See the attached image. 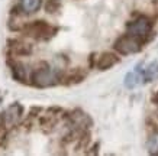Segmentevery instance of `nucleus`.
Instances as JSON below:
<instances>
[{
    "mask_svg": "<svg viewBox=\"0 0 158 156\" xmlns=\"http://www.w3.org/2000/svg\"><path fill=\"white\" fill-rule=\"evenodd\" d=\"M144 66V64L141 62V64H138V65L135 66L134 71L128 72L126 75H125V80H123V84L126 88H129V90H134V88H136L139 84H144V78H142V68Z\"/></svg>",
    "mask_w": 158,
    "mask_h": 156,
    "instance_id": "nucleus-7",
    "label": "nucleus"
},
{
    "mask_svg": "<svg viewBox=\"0 0 158 156\" xmlns=\"http://www.w3.org/2000/svg\"><path fill=\"white\" fill-rule=\"evenodd\" d=\"M142 78H144V84L152 82L158 78V62L152 61L142 70Z\"/></svg>",
    "mask_w": 158,
    "mask_h": 156,
    "instance_id": "nucleus-9",
    "label": "nucleus"
},
{
    "mask_svg": "<svg viewBox=\"0 0 158 156\" xmlns=\"http://www.w3.org/2000/svg\"><path fill=\"white\" fill-rule=\"evenodd\" d=\"M22 114H23V109H22V106L18 104V103H15V104H12V106H9V107L2 113L0 120H2V123L5 124L6 127H12V126H15V124L19 123Z\"/></svg>",
    "mask_w": 158,
    "mask_h": 156,
    "instance_id": "nucleus-6",
    "label": "nucleus"
},
{
    "mask_svg": "<svg viewBox=\"0 0 158 156\" xmlns=\"http://www.w3.org/2000/svg\"><path fill=\"white\" fill-rule=\"evenodd\" d=\"M126 32L145 42L152 33V20L148 16H138L136 19L126 25Z\"/></svg>",
    "mask_w": 158,
    "mask_h": 156,
    "instance_id": "nucleus-3",
    "label": "nucleus"
},
{
    "mask_svg": "<svg viewBox=\"0 0 158 156\" xmlns=\"http://www.w3.org/2000/svg\"><path fill=\"white\" fill-rule=\"evenodd\" d=\"M147 150L149 155L158 156V130H154L152 133H149L148 139H147Z\"/></svg>",
    "mask_w": 158,
    "mask_h": 156,
    "instance_id": "nucleus-13",
    "label": "nucleus"
},
{
    "mask_svg": "<svg viewBox=\"0 0 158 156\" xmlns=\"http://www.w3.org/2000/svg\"><path fill=\"white\" fill-rule=\"evenodd\" d=\"M142 45L144 42L141 39L132 36L131 33H125L122 36L115 41L113 43V49H115L119 55H132V54H136L142 49Z\"/></svg>",
    "mask_w": 158,
    "mask_h": 156,
    "instance_id": "nucleus-4",
    "label": "nucleus"
},
{
    "mask_svg": "<svg viewBox=\"0 0 158 156\" xmlns=\"http://www.w3.org/2000/svg\"><path fill=\"white\" fill-rule=\"evenodd\" d=\"M23 32L28 36H31V38H34V39H38V41H48L49 38H52L54 35H55L57 29L52 28L45 20H34L31 23L25 25Z\"/></svg>",
    "mask_w": 158,
    "mask_h": 156,
    "instance_id": "nucleus-2",
    "label": "nucleus"
},
{
    "mask_svg": "<svg viewBox=\"0 0 158 156\" xmlns=\"http://www.w3.org/2000/svg\"><path fill=\"white\" fill-rule=\"evenodd\" d=\"M6 137V126L3 123L0 124V143H2V140Z\"/></svg>",
    "mask_w": 158,
    "mask_h": 156,
    "instance_id": "nucleus-16",
    "label": "nucleus"
},
{
    "mask_svg": "<svg viewBox=\"0 0 158 156\" xmlns=\"http://www.w3.org/2000/svg\"><path fill=\"white\" fill-rule=\"evenodd\" d=\"M68 126L74 130L78 132H87L89 127L91 126V118L89 117V114H86L81 110H74L67 116Z\"/></svg>",
    "mask_w": 158,
    "mask_h": 156,
    "instance_id": "nucleus-5",
    "label": "nucleus"
},
{
    "mask_svg": "<svg viewBox=\"0 0 158 156\" xmlns=\"http://www.w3.org/2000/svg\"><path fill=\"white\" fill-rule=\"evenodd\" d=\"M119 61L120 58L116 54H113V52H103L100 57L97 58L96 68L100 70V71H106V70H110L112 66H115Z\"/></svg>",
    "mask_w": 158,
    "mask_h": 156,
    "instance_id": "nucleus-8",
    "label": "nucleus"
},
{
    "mask_svg": "<svg viewBox=\"0 0 158 156\" xmlns=\"http://www.w3.org/2000/svg\"><path fill=\"white\" fill-rule=\"evenodd\" d=\"M61 10V0H47L45 12L49 14H55Z\"/></svg>",
    "mask_w": 158,
    "mask_h": 156,
    "instance_id": "nucleus-15",
    "label": "nucleus"
},
{
    "mask_svg": "<svg viewBox=\"0 0 158 156\" xmlns=\"http://www.w3.org/2000/svg\"><path fill=\"white\" fill-rule=\"evenodd\" d=\"M61 70L57 66H51L48 64H42V65L36 68L32 72V84L39 87V88H45V87H52L61 81Z\"/></svg>",
    "mask_w": 158,
    "mask_h": 156,
    "instance_id": "nucleus-1",
    "label": "nucleus"
},
{
    "mask_svg": "<svg viewBox=\"0 0 158 156\" xmlns=\"http://www.w3.org/2000/svg\"><path fill=\"white\" fill-rule=\"evenodd\" d=\"M155 3H157V7H158V0H157V2H155Z\"/></svg>",
    "mask_w": 158,
    "mask_h": 156,
    "instance_id": "nucleus-17",
    "label": "nucleus"
},
{
    "mask_svg": "<svg viewBox=\"0 0 158 156\" xmlns=\"http://www.w3.org/2000/svg\"><path fill=\"white\" fill-rule=\"evenodd\" d=\"M10 51H12V54L16 55V57H26V55H31L32 46H31L29 43L16 42V41H15L13 45H10Z\"/></svg>",
    "mask_w": 158,
    "mask_h": 156,
    "instance_id": "nucleus-11",
    "label": "nucleus"
},
{
    "mask_svg": "<svg viewBox=\"0 0 158 156\" xmlns=\"http://www.w3.org/2000/svg\"><path fill=\"white\" fill-rule=\"evenodd\" d=\"M41 5H42V0H20L19 9L25 14H32L35 12H38Z\"/></svg>",
    "mask_w": 158,
    "mask_h": 156,
    "instance_id": "nucleus-10",
    "label": "nucleus"
},
{
    "mask_svg": "<svg viewBox=\"0 0 158 156\" xmlns=\"http://www.w3.org/2000/svg\"><path fill=\"white\" fill-rule=\"evenodd\" d=\"M12 75L19 82H26V66L20 62H13L12 65Z\"/></svg>",
    "mask_w": 158,
    "mask_h": 156,
    "instance_id": "nucleus-12",
    "label": "nucleus"
},
{
    "mask_svg": "<svg viewBox=\"0 0 158 156\" xmlns=\"http://www.w3.org/2000/svg\"><path fill=\"white\" fill-rule=\"evenodd\" d=\"M157 117H158V114H157Z\"/></svg>",
    "mask_w": 158,
    "mask_h": 156,
    "instance_id": "nucleus-18",
    "label": "nucleus"
},
{
    "mask_svg": "<svg viewBox=\"0 0 158 156\" xmlns=\"http://www.w3.org/2000/svg\"><path fill=\"white\" fill-rule=\"evenodd\" d=\"M86 75H87L86 71H83L81 68H76V70H73V71L65 77V80H67L65 84H77V82H80V81L84 80Z\"/></svg>",
    "mask_w": 158,
    "mask_h": 156,
    "instance_id": "nucleus-14",
    "label": "nucleus"
}]
</instances>
